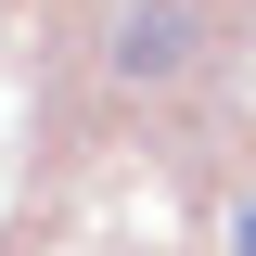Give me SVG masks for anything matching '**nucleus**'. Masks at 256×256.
<instances>
[{"instance_id": "nucleus-1", "label": "nucleus", "mask_w": 256, "mask_h": 256, "mask_svg": "<svg viewBox=\"0 0 256 256\" xmlns=\"http://www.w3.org/2000/svg\"><path fill=\"white\" fill-rule=\"evenodd\" d=\"M102 77H116V90H180L192 77V13L180 0H141L116 26V52H102Z\"/></svg>"}, {"instance_id": "nucleus-2", "label": "nucleus", "mask_w": 256, "mask_h": 256, "mask_svg": "<svg viewBox=\"0 0 256 256\" xmlns=\"http://www.w3.org/2000/svg\"><path fill=\"white\" fill-rule=\"evenodd\" d=\"M218 244H230V256H256V192H218Z\"/></svg>"}]
</instances>
